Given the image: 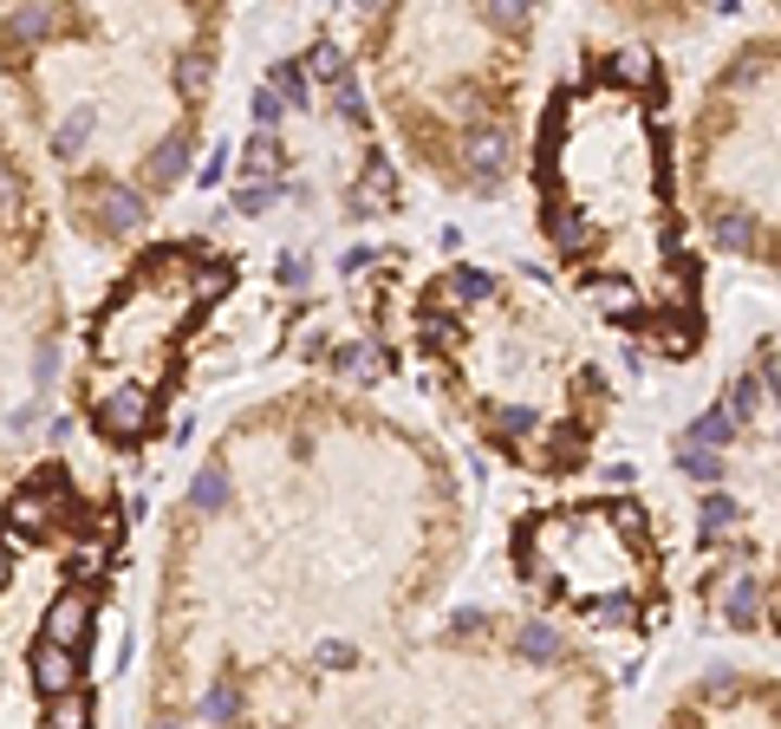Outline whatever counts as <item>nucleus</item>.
Masks as SVG:
<instances>
[{"label":"nucleus","mask_w":781,"mask_h":729,"mask_svg":"<svg viewBox=\"0 0 781 729\" xmlns=\"http://www.w3.org/2000/svg\"><path fill=\"white\" fill-rule=\"evenodd\" d=\"M7 111L39 143L65 228L117 254L189 176L228 7H7Z\"/></svg>","instance_id":"nucleus-3"},{"label":"nucleus","mask_w":781,"mask_h":729,"mask_svg":"<svg viewBox=\"0 0 781 729\" xmlns=\"http://www.w3.org/2000/svg\"><path fill=\"white\" fill-rule=\"evenodd\" d=\"M463 554L443 437L339 385L248 404L169 508L143 729L261 724L404 652Z\"/></svg>","instance_id":"nucleus-1"},{"label":"nucleus","mask_w":781,"mask_h":729,"mask_svg":"<svg viewBox=\"0 0 781 729\" xmlns=\"http://www.w3.org/2000/svg\"><path fill=\"white\" fill-rule=\"evenodd\" d=\"M7 352L26 332V365L33 378H52V345L65 332V300L59 274L46 254V215H39V183L20 156V137L7 130Z\"/></svg>","instance_id":"nucleus-11"},{"label":"nucleus","mask_w":781,"mask_h":729,"mask_svg":"<svg viewBox=\"0 0 781 729\" xmlns=\"http://www.w3.org/2000/svg\"><path fill=\"white\" fill-rule=\"evenodd\" d=\"M534 7H365L352 52L404 163L450 196H502L528 169Z\"/></svg>","instance_id":"nucleus-6"},{"label":"nucleus","mask_w":781,"mask_h":729,"mask_svg":"<svg viewBox=\"0 0 781 729\" xmlns=\"http://www.w3.org/2000/svg\"><path fill=\"white\" fill-rule=\"evenodd\" d=\"M508 580L534 619L574 639L645 645L671 619V561L639 495H567L515 515Z\"/></svg>","instance_id":"nucleus-9"},{"label":"nucleus","mask_w":781,"mask_h":729,"mask_svg":"<svg viewBox=\"0 0 781 729\" xmlns=\"http://www.w3.org/2000/svg\"><path fill=\"white\" fill-rule=\"evenodd\" d=\"M534 228L560 287L632 345L684 365L710 339V267L684 202L671 72L652 46L587 39L528 143Z\"/></svg>","instance_id":"nucleus-2"},{"label":"nucleus","mask_w":781,"mask_h":729,"mask_svg":"<svg viewBox=\"0 0 781 729\" xmlns=\"http://www.w3.org/2000/svg\"><path fill=\"white\" fill-rule=\"evenodd\" d=\"M411 352L437 404L515 476H580L619 411L587 319L528 267L450 261L411 300Z\"/></svg>","instance_id":"nucleus-4"},{"label":"nucleus","mask_w":781,"mask_h":729,"mask_svg":"<svg viewBox=\"0 0 781 729\" xmlns=\"http://www.w3.org/2000/svg\"><path fill=\"white\" fill-rule=\"evenodd\" d=\"M235 287L241 261L202 235L150 241L111 274L72 365V404L104 450L143 456L169 430L189 365L209 345L215 313Z\"/></svg>","instance_id":"nucleus-8"},{"label":"nucleus","mask_w":781,"mask_h":729,"mask_svg":"<svg viewBox=\"0 0 781 729\" xmlns=\"http://www.w3.org/2000/svg\"><path fill=\"white\" fill-rule=\"evenodd\" d=\"M697 606L730 639H781V339H756L678 430Z\"/></svg>","instance_id":"nucleus-7"},{"label":"nucleus","mask_w":781,"mask_h":729,"mask_svg":"<svg viewBox=\"0 0 781 729\" xmlns=\"http://www.w3.org/2000/svg\"><path fill=\"white\" fill-rule=\"evenodd\" d=\"M241 729H613V678L587 639L476 606Z\"/></svg>","instance_id":"nucleus-5"},{"label":"nucleus","mask_w":781,"mask_h":729,"mask_svg":"<svg viewBox=\"0 0 781 729\" xmlns=\"http://www.w3.org/2000/svg\"><path fill=\"white\" fill-rule=\"evenodd\" d=\"M691 222L743 267L781 274V26L736 39L684 117Z\"/></svg>","instance_id":"nucleus-10"},{"label":"nucleus","mask_w":781,"mask_h":729,"mask_svg":"<svg viewBox=\"0 0 781 729\" xmlns=\"http://www.w3.org/2000/svg\"><path fill=\"white\" fill-rule=\"evenodd\" d=\"M658 729H781V678L776 671H717L684 684Z\"/></svg>","instance_id":"nucleus-12"}]
</instances>
